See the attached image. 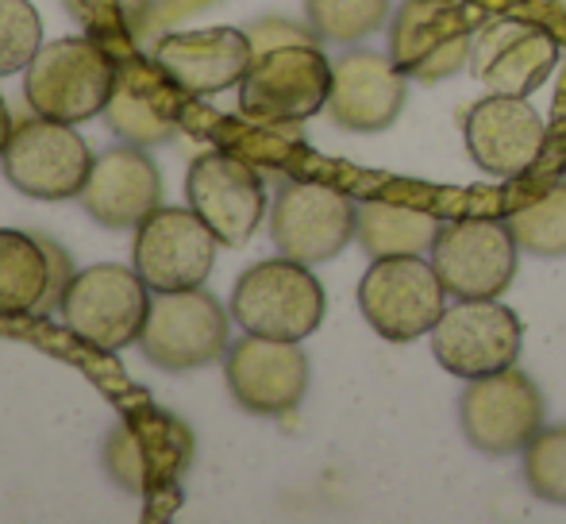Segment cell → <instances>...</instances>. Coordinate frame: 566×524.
Masks as SVG:
<instances>
[{
  "instance_id": "1",
  "label": "cell",
  "mask_w": 566,
  "mask_h": 524,
  "mask_svg": "<svg viewBox=\"0 0 566 524\" xmlns=\"http://www.w3.org/2000/svg\"><path fill=\"white\" fill-rule=\"evenodd\" d=\"M116 74L119 54L93 35H70L59 43H43L23 77V97L43 120L82 124L105 116Z\"/></svg>"
},
{
  "instance_id": "26",
  "label": "cell",
  "mask_w": 566,
  "mask_h": 524,
  "mask_svg": "<svg viewBox=\"0 0 566 524\" xmlns=\"http://www.w3.org/2000/svg\"><path fill=\"white\" fill-rule=\"evenodd\" d=\"M389 0H305V20L324 43H363L389 20Z\"/></svg>"
},
{
  "instance_id": "28",
  "label": "cell",
  "mask_w": 566,
  "mask_h": 524,
  "mask_svg": "<svg viewBox=\"0 0 566 524\" xmlns=\"http://www.w3.org/2000/svg\"><path fill=\"white\" fill-rule=\"evenodd\" d=\"M524 482L539 502L566 505V425L539 428L524 448Z\"/></svg>"
},
{
  "instance_id": "16",
  "label": "cell",
  "mask_w": 566,
  "mask_h": 524,
  "mask_svg": "<svg viewBox=\"0 0 566 524\" xmlns=\"http://www.w3.org/2000/svg\"><path fill=\"white\" fill-rule=\"evenodd\" d=\"M224 382L239 409L254 417H285L308 394V355L293 339L247 332L224 352Z\"/></svg>"
},
{
  "instance_id": "17",
  "label": "cell",
  "mask_w": 566,
  "mask_h": 524,
  "mask_svg": "<svg viewBox=\"0 0 566 524\" xmlns=\"http://www.w3.org/2000/svg\"><path fill=\"white\" fill-rule=\"evenodd\" d=\"M467 150L485 174L493 178H521L536 166L544 150L547 128L544 116L528 105V97H505L490 93L467 113L462 124Z\"/></svg>"
},
{
  "instance_id": "11",
  "label": "cell",
  "mask_w": 566,
  "mask_h": 524,
  "mask_svg": "<svg viewBox=\"0 0 566 524\" xmlns=\"http://www.w3.org/2000/svg\"><path fill=\"white\" fill-rule=\"evenodd\" d=\"M358 205L324 181H290L277 189L270 209V240L285 259L305 266L332 262L355 240Z\"/></svg>"
},
{
  "instance_id": "27",
  "label": "cell",
  "mask_w": 566,
  "mask_h": 524,
  "mask_svg": "<svg viewBox=\"0 0 566 524\" xmlns=\"http://www.w3.org/2000/svg\"><path fill=\"white\" fill-rule=\"evenodd\" d=\"M66 8L85 28V35H93L124 59V54H132V31L147 15L150 0H66Z\"/></svg>"
},
{
  "instance_id": "7",
  "label": "cell",
  "mask_w": 566,
  "mask_h": 524,
  "mask_svg": "<svg viewBox=\"0 0 566 524\" xmlns=\"http://www.w3.org/2000/svg\"><path fill=\"white\" fill-rule=\"evenodd\" d=\"M443 290L432 259L424 255H389L374 259L358 282V308L366 324L381 339L409 344V339L432 336L443 316Z\"/></svg>"
},
{
  "instance_id": "30",
  "label": "cell",
  "mask_w": 566,
  "mask_h": 524,
  "mask_svg": "<svg viewBox=\"0 0 566 524\" xmlns=\"http://www.w3.org/2000/svg\"><path fill=\"white\" fill-rule=\"evenodd\" d=\"M243 31L251 35L254 54L270 51V46H285V43H316V31H313V28H301V23L277 20V15L251 23V28H243Z\"/></svg>"
},
{
  "instance_id": "5",
  "label": "cell",
  "mask_w": 566,
  "mask_h": 524,
  "mask_svg": "<svg viewBox=\"0 0 566 524\" xmlns=\"http://www.w3.org/2000/svg\"><path fill=\"white\" fill-rule=\"evenodd\" d=\"M193 463V432L166 409L143 405L108 432L105 467L113 482L139 497H166Z\"/></svg>"
},
{
  "instance_id": "3",
  "label": "cell",
  "mask_w": 566,
  "mask_h": 524,
  "mask_svg": "<svg viewBox=\"0 0 566 524\" xmlns=\"http://www.w3.org/2000/svg\"><path fill=\"white\" fill-rule=\"evenodd\" d=\"M150 301L155 297L139 270L101 262V266H85L70 277L59 316L82 344L97 347V352H124V347L139 344Z\"/></svg>"
},
{
  "instance_id": "18",
  "label": "cell",
  "mask_w": 566,
  "mask_h": 524,
  "mask_svg": "<svg viewBox=\"0 0 566 524\" xmlns=\"http://www.w3.org/2000/svg\"><path fill=\"white\" fill-rule=\"evenodd\" d=\"M409 97V77L389 54L350 51L332 66L328 116L332 124L358 135H378L394 128Z\"/></svg>"
},
{
  "instance_id": "20",
  "label": "cell",
  "mask_w": 566,
  "mask_h": 524,
  "mask_svg": "<svg viewBox=\"0 0 566 524\" xmlns=\"http://www.w3.org/2000/svg\"><path fill=\"white\" fill-rule=\"evenodd\" d=\"M150 59L186 97H212L243 82L254 62V46L243 28L178 31V35L158 39Z\"/></svg>"
},
{
  "instance_id": "13",
  "label": "cell",
  "mask_w": 566,
  "mask_h": 524,
  "mask_svg": "<svg viewBox=\"0 0 566 524\" xmlns=\"http://www.w3.org/2000/svg\"><path fill=\"white\" fill-rule=\"evenodd\" d=\"M516 240L505 220L467 217L443 224L432 243V266L459 301L501 297L516 277Z\"/></svg>"
},
{
  "instance_id": "8",
  "label": "cell",
  "mask_w": 566,
  "mask_h": 524,
  "mask_svg": "<svg viewBox=\"0 0 566 524\" xmlns=\"http://www.w3.org/2000/svg\"><path fill=\"white\" fill-rule=\"evenodd\" d=\"M0 163H4V178L23 197L70 201V197H82L97 158H93L90 143L74 132V124L35 116V120L15 124Z\"/></svg>"
},
{
  "instance_id": "22",
  "label": "cell",
  "mask_w": 566,
  "mask_h": 524,
  "mask_svg": "<svg viewBox=\"0 0 566 524\" xmlns=\"http://www.w3.org/2000/svg\"><path fill=\"white\" fill-rule=\"evenodd\" d=\"M77 201L101 228H113V232L139 228L163 205V174L135 143L113 147L93 163V174Z\"/></svg>"
},
{
  "instance_id": "32",
  "label": "cell",
  "mask_w": 566,
  "mask_h": 524,
  "mask_svg": "<svg viewBox=\"0 0 566 524\" xmlns=\"http://www.w3.org/2000/svg\"><path fill=\"white\" fill-rule=\"evenodd\" d=\"M539 4H552L555 12H566V0H539Z\"/></svg>"
},
{
  "instance_id": "29",
  "label": "cell",
  "mask_w": 566,
  "mask_h": 524,
  "mask_svg": "<svg viewBox=\"0 0 566 524\" xmlns=\"http://www.w3.org/2000/svg\"><path fill=\"white\" fill-rule=\"evenodd\" d=\"M43 51V20L31 0H0V77L20 74Z\"/></svg>"
},
{
  "instance_id": "25",
  "label": "cell",
  "mask_w": 566,
  "mask_h": 524,
  "mask_svg": "<svg viewBox=\"0 0 566 524\" xmlns=\"http://www.w3.org/2000/svg\"><path fill=\"white\" fill-rule=\"evenodd\" d=\"M516 248L536 259H566V181L505 217Z\"/></svg>"
},
{
  "instance_id": "19",
  "label": "cell",
  "mask_w": 566,
  "mask_h": 524,
  "mask_svg": "<svg viewBox=\"0 0 566 524\" xmlns=\"http://www.w3.org/2000/svg\"><path fill=\"white\" fill-rule=\"evenodd\" d=\"M186 113V93L166 77V70L155 59L124 54L113 97L105 105V120L119 139L135 147H158L181 124Z\"/></svg>"
},
{
  "instance_id": "12",
  "label": "cell",
  "mask_w": 566,
  "mask_h": 524,
  "mask_svg": "<svg viewBox=\"0 0 566 524\" xmlns=\"http://www.w3.org/2000/svg\"><path fill=\"white\" fill-rule=\"evenodd\" d=\"M228 324L231 316L224 313V305L201 285L155 293L139 347L147 363L163 370H197L228 352Z\"/></svg>"
},
{
  "instance_id": "6",
  "label": "cell",
  "mask_w": 566,
  "mask_h": 524,
  "mask_svg": "<svg viewBox=\"0 0 566 524\" xmlns=\"http://www.w3.org/2000/svg\"><path fill=\"white\" fill-rule=\"evenodd\" d=\"M332 62L316 43H285L254 54L239 82V113L254 124H301L328 108Z\"/></svg>"
},
{
  "instance_id": "24",
  "label": "cell",
  "mask_w": 566,
  "mask_h": 524,
  "mask_svg": "<svg viewBox=\"0 0 566 524\" xmlns=\"http://www.w3.org/2000/svg\"><path fill=\"white\" fill-rule=\"evenodd\" d=\"M440 217L420 209H405V205L389 201H358V224L355 240L370 259L389 255H432V243L440 235Z\"/></svg>"
},
{
  "instance_id": "23",
  "label": "cell",
  "mask_w": 566,
  "mask_h": 524,
  "mask_svg": "<svg viewBox=\"0 0 566 524\" xmlns=\"http://www.w3.org/2000/svg\"><path fill=\"white\" fill-rule=\"evenodd\" d=\"M54 262L43 235L0 228V321L54 313Z\"/></svg>"
},
{
  "instance_id": "15",
  "label": "cell",
  "mask_w": 566,
  "mask_h": 524,
  "mask_svg": "<svg viewBox=\"0 0 566 524\" xmlns=\"http://www.w3.org/2000/svg\"><path fill=\"white\" fill-rule=\"evenodd\" d=\"M189 209L212 228L224 248H243L262 224L266 212V186L247 158L231 150H205L186 174Z\"/></svg>"
},
{
  "instance_id": "2",
  "label": "cell",
  "mask_w": 566,
  "mask_h": 524,
  "mask_svg": "<svg viewBox=\"0 0 566 524\" xmlns=\"http://www.w3.org/2000/svg\"><path fill=\"white\" fill-rule=\"evenodd\" d=\"M324 285L305 262L266 259L243 270L231 290V321L251 336L266 339H308L324 324Z\"/></svg>"
},
{
  "instance_id": "21",
  "label": "cell",
  "mask_w": 566,
  "mask_h": 524,
  "mask_svg": "<svg viewBox=\"0 0 566 524\" xmlns=\"http://www.w3.org/2000/svg\"><path fill=\"white\" fill-rule=\"evenodd\" d=\"M555 62H559V43L547 31L524 20H490L478 31L470 66L490 93L528 97L547 82Z\"/></svg>"
},
{
  "instance_id": "31",
  "label": "cell",
  "mask_w": 566,
  "mask_h": 524,
  "mask_svg": "<svg viewBox=\"0 0 566 524\" xmlns=\"http://www.w3.org/2000/svg\"><path fill=\"white\" fill-rule=\"evenodd\" d=\"M12 132H15V124H12V113H8L4 97H0V155H4L8 139H12Z\"/></svg>"
},
{
  "instance_id": "9",
  "label": "cell",
  "mask_w": 566,
  "mask_h": 524,
  "mask_svg": "<svg viewBox=\"0 0 566 524\" xmlns=\"http://www.w3.org/2000/svg\"><path fill=\"white\" fill-rule=\"evenodd\" d=\"M544 394L524 370L470 378L459 397V425L482 455H516L544 428Z\"/></svg>"
},
{
  "instance_id": "4",
  "label": "cell",
  "mask_w": 566,
  "mask_h": 524,
  "mask_svg": "<svg viewBox=\"0 0 566 524\" xmlns=\"http://www.w3.org/2000/svg\"><path fill=\"white\" fill-rule=\"evenodd\" d=\"M478 23L462 0H405L389 23V59L412 82H448L474 59Z\"/></svg>"
},
{
  "instance_id": "10",
  "label": "cell",
  "mask_w": 566,
  "mask_h": 524,
  "mask_svg": "<svg viewBox=\"0 0 566 524\" xmlns=\"http://www.w3.org/2000/svg\"><path fill=\"white\" fill-rule=\"evenodd\" d=\"M521 344H524L521 321L497 297L459 301V305L443 308L440 324L432 328L436 363L448 375L462 378V382L516 367Z\"/></svg>"
},
{
  "instance_id": "14",
  "label": "cell",
  "mask_w": 566,
  "mask_h": 524,
  "mask_svg": "<svg viewBox=\"0 0 566 524\" xmlns=\"http://www.w3.org/2000/svg\"><path fill=\"white\" fill-rule=\"evenodd\" d=\"M217 248L220 240L193 209L158 205L135 228V270L155 293L197 290L217 266Z\"/></svg>"
}]
</instances>
